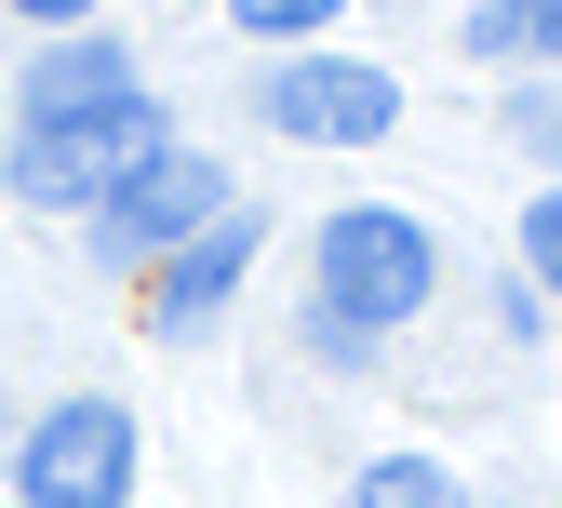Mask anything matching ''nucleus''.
<instances>
[{
    "label": "nucleus",
    "instance_id": "nucleus-1",
    "mask_svg": "<svg viewBox=\"0 0 562 508\" xmlns=\"http://www.w3.org/2000/svg\"><path fill=\"white\" fill-rule=\"evenodd\" d=\"M429 281H442V241L415 228V214H389V201L322 214V321L389 335V321H415V308H429Z\"/></svg>",
    "mask_w": 562,
    "mask_h": 508
},
{
    "label": "nucleus",
    "instance_id": "nucleus-2",
    "mask_svg": "<svg viewBox=\"0 0 562 508\" xmlns=\"http://www.w3.org/2000/svg\"><path fill=\"white\" fill-rule=\"evenodd\" d=\"M148 148H175V134H161V94L134 81L121 108H81V121H14V188L41 214H94Z\"/></svg>",
    "mask_w": 562,
    "mask_h": 508
},
{
    "label": "nucleus",
    "instance_id": "nucleus-3",
    "mask_svg": "<svg viewBox=\"0 0 562 508\" xmlns=\"http://www.w3.org/2000/svg\"><path fill=\"white\" fill-rule=\"evenodd\" d=\"M14 495L27 508H121L134 495V415L121 402H54L27 442H14Z\"/></svg>",
    "mask_w": 562,
    "mask_h": 508
},
{
    "label": "nucleus",
    "instance_id": "nucleus-4",
    "mask_svg": "<svg viewBox=\"0 0 562 508\" xmlns=\"http://www.w3.org/2000/svg\"><path fill=\"white\" fill-rule=\"evenodd\" d=\"M215 214H228V174H215V161H201V148H148V161L94 201V241H108L121 268H161L188 228H215Z\"/></svg>",
    "mask_w": 562,
    "mask_h": 508
},
{
    "label": "nucleus",
    "instance_id": "nucleus-5",
    "mask_svg": "<svg viewBox=\"0 0 562 508\" xmlns=\"http://www.w3.org/2000/svg\"><path fill=\"white\" fill-rule=\"evenodd\" d=\"M255 108H268V134H295V148H375L402 121V81L389 67H348V54H295V67L255 81Z\"/></svg>",
    "mask_w": 562,
    "mask_h": 508
},
{
    "label": "nucleus",
    "instance_id": "nucleus-6",
    "mask_svg": "<svg viewBox=\"0 0 562 508\" xmlns=\"http://www.w3.org/2000/svg\"><path fill=\"white\" fill-rule=\"evenodd\" d=\"M255 255H268V214H255V201H228L215 228H188V241L148 268L134 321H148V335H215V321H228V295L255 281Z\"/></svg>",
    "mask_w": 562,
    "mask_h": 508
},
{
    "label": "nucleus",
    "instance_id": "nucleus-7",
    "mask_svg": "<svg viewBox=\"0 0 562 508\" xmlns=\"http://www.w3.org/2000/svg\"><path fill=\"white\" fill-rule=\"evenodd\" d=\"M121 94H134V54L94 41V27H67L27 81H14V121H81V108H121Z\"/></svg>",
    "mask_w": 562,
    "mask_h": 508
},
{
    "label": "nucleus",
    "instance_id": "nucleus-8",
    "mask_svg": "<svg viewBox=\"0 0 562 508\" xmlns=\"http://www.w3.org/2000/svg\"><path fill=\"white\" fill-rule=\"evenodd\" d=\"M348 508H469V495H456L429 455H375L362 482H348Z\"/></svg>",
    "mask_w": 562,
    "mask_h": 508
},
{
    "label": "nucleus",
    "instance_id": "nucleus-9",
    "mask_svg": "<svg viewBox=\"0 0 562 508\" xmlns=\"http://www.w3.org/2000/svg\"><path fill=\"white\" fill-rule=\"evenodd\" d=\"M228 14H241L255 41H322V27L348 14V0H228Z\"/></svg>",
    "mask_w": 562,
    "mask_h": 508
},
{
    "label": "nucleus",
    "instance_id": "nucleus-10",
    "mask_svg": "<svg viewBox=\"0 0 562 508\" xmlns=\"http://www.w3.org/2000/svg\"><path fill=\"white\" fill-rule=\"evenodd\" d=\"M522 41H536V0H482V14H469V54H482V67L522 54Z\"/></svg>",
    "mask_w": 562,
    "mask_h": 508
},
{
    "label": "nucleus",
    "instance_id": "nucleus-11",
    "mask_svg": "<svg viewBox=\"0 0 562 508\" xmlns=\"http://www.w3.org/2000/svg\"><path fill=\"white\" fill-rule=\"evenodd\" d=\"M522 268L562 295V188H549V201H522Z\"/></svg>",
    "mask_w": 562,
    "mask_h": 508
},
{
    "label": "nucleus",
    "instance_id": "nucleus-12",
    "mask_svg": "<svg viewBox=\"0 0 562 508\" xmlns=\"http://www.w3.org/2000/svg\"><path fill=\"white\" fill-rule=\"evenodd\" d=\"M14 14H27V27H81L94 0H14Z\"/></svg>",
    "mask_w": 562,
    "mask_h": 508
},
{
    "label": "nucleus",
    "instance_id": "nucleus-13",
    "mask_svg": "<svg viewBox=\"0 0 562 508\" xmlns=\"http://www.w3.org/2000/svg\"><path fill=\"white\" fill-rule=\"evenodd\" d=\"M536 54H562V0H536Z\"/></svg>",
    "mask_w": 562,
    "mask_h": 508
}]
</instances>
